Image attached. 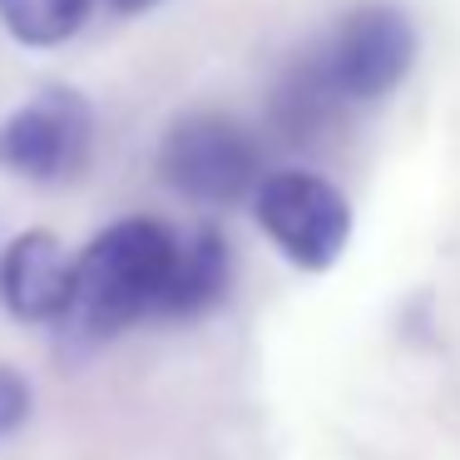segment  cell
<instances>
[{"label":"cell","mask_w":460,"mask_h":460,"mask_svg":"<svg viewBox=\"0 0 460 460\" xmlns=\"http://www.w3.org/2000/svg\"><path fill=\"white\" fill-rule=\"evenodd\" d=\"M94 0H0V25L31 50H50L80 35Z\"/></svg>","instance_id":"ba28073f"},{"label":"cell","mask_w":460,"mask_h":460,"mask_svg":"<svg viewBox=\"0 0 460 460\" xmlns=\"http://www.w3.org/2000/svg\"><path fill=\"white\" fill-rule=\"evenodd\" d=\"M70 288H75V258L65 243L45 228H31L11 238L0 252V307L21 322H65L70 312Z\"/></svg>","instance_id":"8992f818"},{"label":"cell","mask_w":460,"mask_h":460,"mask_svg":"<svg viewBox=\"0 0 460 460\" xmlns=\"http://www.w3.org/2000/svg\"><path fill=\"white\" fill-rule=\"evenodd\" d=\"M411 65H416V25L391 0H371V5L347 11V21L312 55V70L322 75V84L341 110L386 100L411 75Z\"/></svg>","instance_id":"3957f363"},{"label":"cell","mask_w":460,"mask_h":460,"mask_svg":"<svg viewBox=\"0 0 460 460\" xmlns=\"http://www.w3.org/2000/svg\"><path fill=\"white\" fill-rule=\"evenodd\" d=\"M159 179L189 203L233 208L248 203L262 179V149L238 119L218 110L183 114L159 139Z\"/></svg>","instance_id":"7a4b0ae2"},{"label":"cell","mask_w":460,"mask_h":460,"mask_svg":"<svg viewBox=\"0 0 460 460\" xmlns=\"http://www.w3.org/2000/svg\"><path fill=\"white\" fill-rule=\"evenodd\" d=\"M159 0H110V11L114 15H144V11H154Z\"/></svg>","instance_id":"30bf717a"},{"label":"cell","mask_w":460,"mask_h":460,"mask_svg":"<svg viewBox=\"0 0 460 460\" xmlns=\"http://www.w3.org/2000/svg\"><path fill=\"white\" fill-rule=\"evenodd\" d=\"M31 406H35L31 381H25L15 367H0V440L15 436V430L31 420Z\"/></svg>","instance_id":"9c48e42d"},{"label":"cell","mask_w":460,"mask_h":460,"mask_svg":"<svg viewBox=\"0 0 460 460\" xmlns=\"http://www.w3.org/2000/svg\"><path fill=\"white\" fill-rule=\"evenodd\" d=\"M179 233L159 218H119L100 233L84 252H75L70 322L80 337H114L134 322L164 317Z\"/></svg>","instance_id":"6da1fadb"},{"label":"cell","mask_w":460,"mask_h":460,"mask_svg":"<svg viewBox=\"0 0 460 460\" xmlns=\"http://www.w3.org/2000/svg\"><path fill=\"white\" fill-rule=\"evenodd\" d=\"M94 114L70 84H45L40 94L0 119V169L31 183H65L90 164Z\"/></svg>","instance_id":"5b68a950"},{"label":"cell","mask_w":460,"mask_h":460,"mask_svg":"<svg viewBox=\"0 0 460 460\" xmlns=\"http://www.w3.org/2000/svg\"><path fill=\"white\" fill-rule=\"evenodd\" d=\"M252 213L272 248L302 272H327L351 243V203L337 183L307 169L262 173L252 189Z\"/></svg>","instance_id":"277c9868"},{"label":"cell","mask_w":460,"mask_h":460,"mask_svg":"<svg viewBox=\"0 0 460 460\" xmlns=\"http://www.w3.org/2000/svg\"><path fill=\"white\" fill-rule=\"evenodd\" d=\"M233 282V258L218 228H199L189 238H179L169 272V292H164V317H199V312L218 307L223 292Z\"/></svg>","instance_id":"52a82bcc"}]
</instances>
